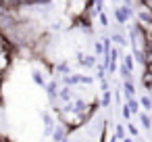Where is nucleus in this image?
<instances>
[{
	"label": "nucleus",
	"mask_w": 152,
	"mask_h": 142,
	"mask_svg": "<svg viewBox=\"0 0 152 142\" xmlns=\"http://www.w3.org/2000/svg\"><path fill=\"white\" fill-rule=\"evenodd\" d=\"M133 17V7H117L115 9V21L119 23V25H125L129 19Z\"/></svg>",
	"instance_id": "1"
},
{
	"label": "nucleus",
	"mask_w": 152,
	"mask_h": 142,
	"mask_svg": "<svg viewBox=\"0 0 152 142\" xmlns=\"http://www.w3.org/2000/svg\"><path fill=\"white\" fill-rule=\"evenodd\" d=\"M110 40L119 46V48H125V46H129V38H125V34L121 32V27H119V23H117V27H115V34L110 36Z\"/></svg>",
	"instance_id": "2"
},
{
	"label": "nucleus",
	"mask_w": 152,
	"mask_h": 142,
	"mask_svg": "<svg viewBox=\"0 0 152 142\" xmlns=\"http://www.w3.org/2000/svg\"><path fill=\"white\" fill-rule=\"evenodd\" d=\"M75 98V92H73V86H65L63 84V88L58 90V102H63V104H67V102H71Z\"/></svg>",
	"instance_id": "3"
},
{
	"label": "nucleus",
	"mask_w": 152,
	"mask_h": 142,
	"mask_svg": "<svg viewBox=\"0 0 152 142\" xmlns=\"http://www.w3.org/2000/svg\"><path fill=\"white\" fill-rule=\"evenodd\" d=\"M135 17H137V21H140L142 25H150V23H152V13H150L144 4H140V11L135 13Z\"/></svg>",
	"instance_id": "4"
},
{
	"label": "nucleus",
	"mask_w": 152,
	"mask_h": 142,
	"mask_svg": "<svg viewBox=\"0 0 152 142\" xmlns=\"http://www.w3.org/2000/svg\"><path fill=\"white\" fill-rule=\"evenodd\" d=\"M77 61L83 65V67H96V54H83V52H77Z\"/></svg>",
	"instance_id": "5"
},
{
	"label": "nucleus",
	"mask_w": 152,
	"mask_h": 142,
	"mask_svg": "<svg viewBox=\"0 0 152 142\" xmlns=\"http://www.w3.org/2000/svg\"><path fill=\"white\" fill-rule=\"evenodd\" d=\"M123 94H125V98L135 96V86H133V79H123Z\"/></svg>",
	"instance_id": "6"
},
{
	"label": "nucleus",
	"mask_w": 152,
	"mask_h": 142,
	"mask_svg": "<svg viewBox=\"0 0 152 142\" xmlns=\"http://www.w3.org/2000/svg\"><path fill=\"white\" fill-rule=\"evenodd\" d=\"M137 119H140V125L144 127V129H152V117L148 115V113H137Z\"/></svg>",
	"instance_id": "7"
},
{
	"label": "nucleus",
	"mask_w": 152,
	"mask_h": 142,
	"mask_svg": "<svg viewBox=\"0 0 152 142\" xmlns=\"http://www.w3.org/2000/svg\"><path fill=\"white\" fill-rule=\"evenodd\" d=\"M125 104L129 107V111H131L133 115H137V113H140V109H142V107H140V98H135V96H129Z\"/></svg>",
	"instance_id": "8"
},
{
	"label": "nucleus",
	"mask_w": 152,
	"mask_h": 142,
	"mask_svg": "<svg viewBox=\"0 0 152 142\" xmlns=\"http://www.w3.org/2000/svg\"><path fill=\"white\" fill-rule=\"evenodd\" d=\"M140 107H142L146 113H150V111H152V96H150V94L140 96Z\"/></svg>",
	"instance_id": "9"
},
{
	"label": "nucleus",
	"mask_w": 152,
	"mask_h": 142,
	"mask_svg": "<svg viewBox=\"0 0 152 142\" xmlns=\"http://www.w3.org/2000/svg\"><path fill=\"white\" fill-rule=\"evenodd\" d=\"M140 82H142V86L146 88V92H150V90H152V73H150V71H146V69H144V73H142V79H140Z\"/></svg>",
	"instance_id": "10"
},
{
	"label": "nucleus",
	"mask_w": 152,
	"mask_h": 142,
	"mask_svg": "<svg viewBox=\"0 0 152 142\" xmlns=\"http://www.w3.org/2000/svg\"><path fill=\"white\" fill-rule=\"evenodd\" d=\"M113 136H115L117 140H125V138H127V127H125V125H121V123H117V125H115Z\"/></svg>",
	"instance_id": "11"
},
{
	"label": "nucleus",
	"mask_w": 152,
	"mask_h": 142,
	"mask_svg": "<svg viewBox=\"0 0 152 142\" xmlns=\"http://www.w3.org/2000/svg\"><path fill=\"white\" fill-rule=\"evenodd\" d=\"M31 79H34L38 86H46V79H44L42 71H38V69H31Z\"/></svg>",
	"instance_id": "12"
},
{
	"label": "nucleus",
	"mask_w": 152,
	"mask_h": 142,
	"mask_svg": "<svg viewBox=\"0 0 152 142\" xmlns=\"http://www.w3.org/2000/svg\"><path fill=\"white\" fill-rule=\"evenodd\" d=\"M110 102H113V94H110L108 90H104V92H102V98H100V107L108 109V107H110Z\"/></svg>",
	"instance_id": "13"
},
{
	"label": "nucleus",
	"mask_w": 152,
	"mask_h": 142,
	"mask_svg": "<svg viewBox=\"0 0 152 142\" xmlns=\"http://www.w3.org/2000/svg\"><path fill=\"white\" fill-rule=\"evenodd\" d=\"M42 123H44V127H54V117L48 111H42Z\"/></svg>",
	"instance_id": "14"
},
{
	"label": "nucleus",
	"mask_w": 152,
	"mask_h": 142,
	"mask_svg": "<svg viewBox=\"0 0 152 142\" xmlns=\"http://www.w3.org/2000/svg\"><path fill=\"white\" fill-rule=\"evenodd\" d=\"M123 65H125L129 71H133V69H135V59H133V54H125V57H123Z\"/></svg>",
	"instance_id": "15"
},
{
	"label": "nucleus",
	"mask_w": 152,
	"mask_h": 142,
	"mask_svg": "<svg viewBox=\"0 0 152 142\" xmlns=\"http://www.w3.org/2000/svg\"><path fill=\"white\" fill-rule=\"evenodd\" d=\"M56 73H58V75H69V73H71L69 63H67V61H65V63H58V65H56Z\"/></svg>",
	"instance_id": "16"
},
{
	"label": "nucleus",
	"mask_w": 152,
	"mask_h": 142,
	"mask_svg": "<svg viewBox=\"0 0 152 142\" xmlns=\"http://www.w3.org/2000/svg\"><path fill=\"white\" fill-rule=\"evenodd\" d=\"M94 54L96 57H104L106 54V48H104L102 42H94Z\"/></svg>",
	"instance_id": "17"
},
{
	"label": "nucleus",
	"mask_w": 152,
	"mask_h": 142,
	"mask_svg": "<svg viewBox=\"0 0 152 142\" xmlns=\"http://www.w3.org/2000/svg\"><path fill=\"white\" fill-rule=\"evenodd\" d=\"M125 127H127V134H129V136H133V138H135V136H140V129H137L131 121H127V125H125Z\"/></svg>",
	"instance_id": "18"
},
{
	"label": "nucleus",
	"mask_w": 152,
	"mask_h": 142,
	"mask_svg": "<svg viewBox=\"0 0 152 142\" xmlns=\"http://www.w3.org/2000/svg\"><path fill=\"white\" fill-rule=\"evenodd\" d=\"M21 4H31V7H36V4H48L50 0H19Z\"/></svg>",
	"instance_id": "19"
},
{
	"label": "nucleus",
	"mask_w": 152,
	"mask_h": 142,
	"mask_svg": "<svg viewBox=\"0 0 152 142\" xmlns=\"http://www.w3.org/2000/svg\"><path fill=\"white\" fill-rule=\"evenodd\" d=\"M98 21H100V25H102V27H106V25L110 23V21H108V15H106L104 11H102V13H98Z\"/></svg>",
	"instance_id": "20"
},
{
	"label": "nucleus",
	"mask_w": 152,
	"mask_h": 142,
	"mask_svg": "<svg viewBox=\"0 0 152 142\" xmlns=\"http://www.w3.org/2000/svg\"><path fill=\"white\" fill-rule=\"evenodd\" d=\"M79 84H83V86H92V84H94V77H92V75H83V73H81V82H79Z\"/></svg>",
	"instance_id": "21"
},
{
	"label": "nucleus",
	"mask_w": 152,
	"mask_h": 142,
	"mask_svg": "<svg viewBox=\"0 0 152 142\" xmlns=\"http://www.w3.org/2000/svg\"><path fill=\"white\" fill-rule=\"evenodd\" d=\"M131 115H133V113H131V111H129V107L125 104V107H123V119H127V121H131Z\"/></svg>",
	"instance_id": "22"
},
{
	"label": "nucleus",
	"mask_w": 152,
	"mask_h": 142,
	"mask_svg": "<svg viewBox=\"0 0 152 142\" xmlns=\"http://www.w3.org/2000/svg\"><path fill=\"white\" fill-rule=\"evenodd\" d=\"M142 4H144V7H146V9L152 13V0H142Z\"/></svg>",
	"instance_id": "23"
},
{
	"label": "nucleus",
	"mask_w": 152,
	"mask_h": 142,
	"mask_svg": "<svg viewBox=\"0 0 152 142\" xmlns=\"http://www.w3.org/2000/svg\"><path fill=\"white\" fill-rule=\"evenodd\" d=\"M123 142H135V138H133V136H131V138H125V140H123Z\"/></svg>",
	"instance_id": "24"
},
{
	"label": "nucleus",
	"mask_w": 152,
	"mask_h": 142,
	"mask_svg": "<svg viewBox=\"0 0 152 142\" xmlns=\"http://www.w3.org/2000/svg\"><path fill=\"white\" fill-rule=\"evenodd\" d=\"M0 142H11V140H9V138H4V136H2V140H0Z\"/></svg>",
	"instance_id": "25"
},
{
	"label": "nucleus",
	"mask_w": 152,
	"mask_h": 142,
	"mask_svg": "<svg viewBox=\"0 0 152 142\" xmlns=\"http://www.w3.org/2000/svg\"><path fill=\"white\" fill-rule=\"evenodd\" d=\"M110 2H121V0H110Z\"/></svg>",
	"instance_id": "26"
},
{
	"label": "nucleus",
	"mask_w": 152,
	"mask_h": 142,
	"mask_svg": "<svg viewBox=\"0 0 152 142\" xmlns=\"http://www.w3.org/2000/svg\"><path fill=\"white\" fill-rule=\"evenodd\" d=\"M0 140H2V136H0Z\"/></svg>",
	"instance_id": "27"
}]
</instances>
